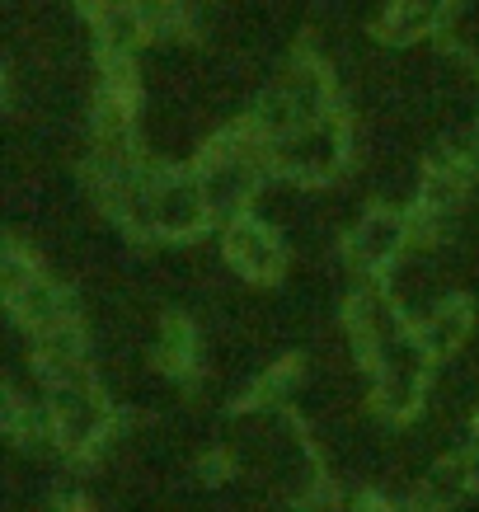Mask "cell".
I'll return each mask as SVG.
<instances>
[{"instance_id": "cell-3", "label": "cell", "mask_w": 479, "mask_h": 512, "mask_svg": "<svg viewBox=\"0 0 479 512\" xmlns=\"http://www.w3.org/2000/svg\"><path fill=\"white\" fill-rule=\"evenodd\" d=\"M155 221H160V226H174V231L198 226L202 221V193L193 184L160 188V198H155Z\"/></svg>"}, {"instance_id": "cell-6", "label": "cell", "mask_w": 479, "mask_h": 512, "mask_svg": "<svg viewBox=\"0 0 479 512\" xmlns=\"http://www.w3.org/2000/svg\"><path fill=\"white\" fill-rule=\"evenodd\" d=\"M461 329H465V311L461 306H442V311L433 315V325L423 329V334H428V348H447V343H456L461 339Z\"/></svg>"}, {"instance_id": "cell-2", "label": "cell", "mask_w": 479, "mask_h": 512, "mask_svg": "<svg viewBox=\"0 0 479 512\" xmlns=\"http://www.w3.org/2000/svg\"><path fill=\"white\" fill-rule=\"evenodd\" d=\"M465 489H470V461L456 456V461H442V466L428 470V480L418 489V503L423 508H451V503H461Z\"/></svg>"}, {"instance_id": "cell-4", "label": "cell", "mask_w": 479, "mask_h": 512, "mask_svg": "<svg viewBox=\"0 0 479 512\" xmlns=\"http://www.w3.org/2000/svg\"><path fill=\"white\" fill-rule=\"evenodd\" d=\"M231 259L240 268H249V273H273V268H278V245H273V235H263L259 226H235Z\"/></svg>"}, {"instance_id": "cell-5", "label": "cell", "mask_w": 479, "mask_h": 512, "mask_svg": "<svg viewBox=\"0 0 479 512\" xmlns=\"http://www.w3.org/2000/svg\"><path fill=\"white\" fill-rule=\"evenodd\" d=\"M400 221L395 217H371L362 231H357L353 249H357V259H367V264H381V259H390L395 249H400Z\"/></svg>"}, {"instance_id": "cell-1", "label": "cell", "mask_w": 479, "mask_h": 512, "mask_svg": "<svg viewBox=\"0 0 479 512\" xmlns=\"http://www.w3.org/2000/svg\"><path fill=\"white\" fill-rule=\"evenodd\" d=\"M52 419H57V433H62L66 447H85V442H94L99 428H104V409H99V400H94L80 381H66V386L57 390Z\"/></svg>"}]
</instances>
